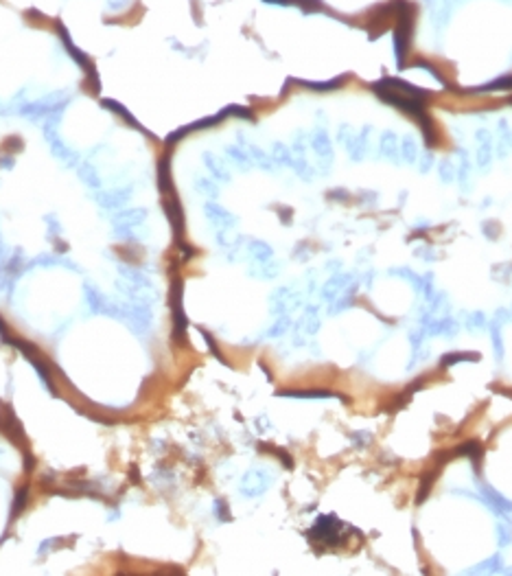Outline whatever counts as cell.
<instances>
[{"label": "cell", "instance_id": "cell-1", "mask_svg": "<svg viewBox=\"0 0 512 576\" xmlns=\"http://www.w3.org/2000/svg\"><path fill=\"white\" fill-rule=\"evenodd\" d=\"M477 151H475V164L480 171H488L495 156V145H493V136L488 130H477Z\"/></svg>", "mask_w": 512, "mask_h": 576}, {"label": "cell", "instance_id": "cell-2", "mask_svg": "<svg viewBox=\"0 0 512 576\" xmlns=\"http://www.w3.org/2000/svg\"><path fill=\"white\" fill-rule=\"evenodd\" d=\"M337 519L333 517V515H328V517H320L315 522V526H313L311 535L315 537V539L324 541V544H335L337 541Z\"/></svg>", "mask_w": 512, "mask_h": 576}, {"label": "cell", "instance_id": "cell-3", "mask_svg": "<svg viewBox=\"0 0 512 576\" xmlns=\"http://www.w3.org/2000/svg\"><path fill=\"white\" fill-rule=\"evenodd\" d=\"M482 497L488 502V506H491V511H493V513H497V515H502V513H512V502H510V500H506L502 493H497V491L493 489V486L484 484V486H482Z\"/></svg>", "mask_w": 512, "mask_h": 576}, {"label": "cell", "instance_id": "cell-4", "mask_svg": "<svg viewBox=\"0 0 512 576\" xmlns=\"http://www.w3.org/2000/svg\"><path fill=\"white\" fill-rule=\"evenodd\" d=\"M453 453H458V456H466V458H471V462H473V467H475V469H480V467H482L484 449H482V445H480L477 440H466L464 445H460Z\"/></svg>", "mask_w": 512, "mask_h": 576}, {"label": "cell", "instance_id": "cell-5", "mask_svg": "<svg viewBox=\"0 0 512 576\" xmlns=\"http://www.w3.org/2000/svg\"><path fill=\"white\" fill-rule=\"evenodd\" d=\"M399 138H396L394 132H385V134L381 136V156L390 158L392 162H399L401 158V143H396Z\"/></svg>", "mask_w": 512, "mask_h": 576}, {"label": "cell", "instance_id": "cell-6", "mask_svg": "<svg viewBox=\"0 0 512 576\" xmlns=\"http://www.w3.org/2000/svg\"><path fill=\"white\" fill-rule=\"evenodd\" d=\"M471 160H469V156H466V151L464 149H460V167H458V171H455V178H458V182H460V186L464 191H469L471 189Z\"/></svg>", "mask_w": 512, "mask_h": 576}, {"label": "cell", "instance_id": "cell-7", "mask_svg": "<svg viewBox=\"0 0 512 576\" xmlns=\"http://www.w3.org/2000/svg\"><path fill=\"white\" fill-rule=\"evenodd\" d=\"M475 359H480L477 353H449V355L440 357V364L442 366H453L458 362H475Z\"/></svg>", "mask_w": 512, "mask_h": 576}, {"label": "cell", "instance_id": "cell-8", "mask_svg": "<svg viewBox=\"0 0 512 576\" xmlns=\"http://www.w3.org/2000/svg\"><path fill=\"white\" fill-rule=\"evenodd\" d=\"M401 158L405 160V162H416L418 158V149H416V143L411 141V138H403V143H401Z\"/></svg>", "mask_w": 512, "mask_h": 576}, {"label": "cell", "instance_id": "cell-9", "mask_svg": "<svg viewBox=\"0 0 512 576\" xmlns=\"http://www.w3.org/2000/svg\"><path fill=\"white\" fill-rule=\"evenodd\" d=\"M499 570H502V557L497 555V557H491V559H488V561H484L482 566H477V568H471L469 572H473V574H475V572L484 574V572H499Z\"/></svg>", "mask_w": 512, "mask_h": 576}, {"label": "cell", "instance_id": "cell-10", "mask_svg": "<svg viewBox=\"0 0 512 576\" xmlns=\"http://www.w3.org/2000/svg\"><path fill=\"white\" fill-rule=\"evenodd\" d=\"M455 178V167L451 160H442L440 162V180L444 182V184H449V182H453Z\"/></svg>", "mask_w": 512, "mask_h": 576}, {"label": "cell", "instance_id": "cell-11", "mask_svg": "<svg viewBox=\"0 0 512 576\" xmlns=\"http://www.w3.org/2000/svg\"><path fill=\"white\" fill-rule=\"evenodd\" d=\"M497 541H499V546H502V548L512 544V528L508 524H499L497 526Z\"/></svg>", "mask_w": 512, "mask_h": 576}, {"label": "cell", "instance_id": "cell-12", "mask_svg": "<svg viewBox=\"0 0 512 576\" xmlns=\"http://www.w3.org/2000/svg\"><path fill=\"white\" fill-rule=\"evenodd\" d=\"M493 348H495V355H497V359L504 357V340H502V333H499V324L493 322Z\"/></svg>", "mask_w": 512, "mask_h": 576}, {"label": "cell", "instance_id": "cell-13", "mask_svg": "<svg viewBox=\"0 0 512 576\" xmlns=\"http://www.w3.org/2000/svg\"><path fill=\"white\" fill-rule=\"evenodd\" d=\"M427 475V482L422 480V484H420V489H418V504H420L425 497L429 495V491H431V484H433V480H436V475L433 473H425Z\"/></svg>", "mask_w": 512, "mask_h": 576}, {"label": "cell", "instance_id": "cell-14", "mask_svg": "<svg viewBox=\"0 0 512 576\" xmlns=\"http://www.w3.org/2000/svg\"><path fill=\"white\" fill-rule=\"evenodd\" d=\"M486 326V318H484L482 311H473L471 318H469V329H484Z\"/></svg>", "mask_w": 512, "mask_h": 576}, {"label": "cell", "instance_id": "cell-15", "mask_svg": "<svg viewBox=\"0 0 512 576\" xmlns=\"http://www.w3.org/2000/svg\"><path fill=\"white\" fill-rule=\"evenodd\" d=\"M482 228H484V235H486L488 239H497V237H499V232H497V224H495V221H484Z\"/></svg>", "mask_w": 512, "mask_h": 576}, {"label": "cell", "instance_id": "cell-16", "mask_svg": "<svg viewBox=\"0 0 512 576\" xmlns=\"http://www.w3.org/2000/svg\"><path fill=\"white\" fill-rule=\"evenodd\" d=\"M287 395H291V397H335V395H331V392H326V390H309V392H287Z\"/></svg>", "mask_w": 512, "mask_h": 576}, {"label": "cell", "instance_id": "cell-17", "mask_svg": "<svg viewBox=\"0 0 512 576\" xmlns=\"http://www.w3.org/2000/svg\"><path fill=\"white\" fill-rule=\"evenodd\" d=\"M431 167H433V156L427 151L425 156L420 158V167H418V169H420V173H429V171H431Z\"/></svg>", "mask_w": 512, "mask_h": 576}]
</instances>
